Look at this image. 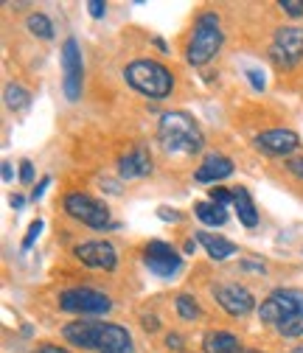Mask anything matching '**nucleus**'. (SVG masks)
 <instances>
[{
	"instance_id": "obj_13",
	"label": "nucleus",
	"mask_w": 303,
	"mask_h": 353,
	"mask_svg": "<svg viewBox=\"0 0 303 353\" xmlns=\"http://www.w3.org/2000/svg\"><path fill=\"white\" fill-rule=\"evenodd\" d=\"M213 294H216V303H219L231 317H244V314H250L253 308H255L253 294H250L244 286H239V283L216 286V289H213Z\"/></svg>"
},
{
	"instance_id": "obj_38",
	"label": "nucleus",
	"mask_w": 303,
	"mask_h": 353,
	"mask_svg": "<svg viewBox=\"0 0 303 353\" xmlns=\"http://www.w3.org/2000/svg\"><path fill=\"white\" fill-rule=\"evenodd\" d=\"M292 353H303V347H295V350H292Z\"/></svg>"
},
{
	"instance_id": "obj_21",
	"label": "nucleus",
	"mask_w": 303,
	"mask_h": 353,
	"mask_svg": "<svg viewBox=\"0 0 303 353\" xmlns=\"http://www.w3.org/2000/svg\"><path fill=\"white\" fill-rule=\"evenodd\" d=\"M26 26H28V31H31L34 37H39V39H51V37H54L51 20H48L46 14H39V12H34V14L26 20Z\"/></svg>"
},
{
	"instance_id": "obj_9",
	"label": "nucleus",
	"mask_w": 303,
	"mask_h": 353,
	"mask_svg": "<svg viewBox=\"0 0 303 353\" xmlns=\"http://www.w3.org/2000/svg\"><path fill=\"white\" fill-rule=\"evenodd\" d=\"M144 263L157 278H171V275H177L183 270L180 252L166 241H149L146 250H144Z\"/></svg>"
},
{
	"instance_id": "obj_24",
	"label": "nucleus",
	"mask_w": 303,
	"mask_h": 353,
	"mask_svg": "<svg viewBox=\"0 0 303 353\" xmlns=\"http://www.w3.org/2000/svg\"><path fill=\"white\" fill-rule=\"evenodd\" d=\"M42 233V219H34V222L28 225V233H26V239H23V250H31V244L37 241V236Z\"/></svg>"
},
{
	"instance_id": "obj_14",
	"label": "nucleus",
	"mask_w": 303,
	"mask_h": 353,
	"mask_svg": "<svg viewBox=\"0 0 303 353\" xmlns=\"http://www.w3.org/2000/svg\"><path fill=\"white\" fill-rule=\"evenodd\" d=\"M118 174L124 180H138V176L152 174V157L144 146H133L126 154H121L118 160Z\"/></svg>"
},
{
	"instance_id": "obj_10",
	"label": "nucleus",
	"mask_w": 303,
	"mask_h": 353,
	"mask_svg": "<svg viewBox=\"0 0 303 353\" xmlns=\"http://www.w3.org/2000/svg\"><path fill=\"white\" fill-rule=\"evenodd\" d=\"M62 73H65V99L68 101H79L81 99V76H84V68H81V51H79V42L73 37L65 39L62 46Z\"/></svg>"
},
{
	"instance_id": "obj_33",
	"label": "nucleus",
	"mask_w": 303,
	"mask_h": 353,
	"mask_svg": "<svg viewBox=\"0 0 303 353\" xmlns=\"http://www.w3.org/2000/svg\"><path fill=\"white\" fill-rule=\"evenodd\" d=\"M166 347H168V350H180V347H183V336H180V334H168V336H166Z\"/></svg>"
},
{
	"instance_id": "obj_34",
	"label": "nucleus",
	"mask_w": 303,
	"mask_h": 353,
	"mask_svg": "<svg viewBox=\"0 0 303 353\" xmlns=\"http://www.w3.org/2000/svg\"><path fill=\"white\" fill-rule=\"evenodd\" d=\"M144 328L146 331H157L160 325H157V317H144Z\"/></svg>"
},
{
	"instance_id": "obj_8",
	"label": "nucleus",
	"mask_w": 303,
	"mask_h": 353,
	"mask_svg": "<svg viewBox=\"0 0 303 353\" xmlns=\"http://www.w3.org/2000/svg\"><path fill=\"white\" fill-rule=\"evenodd\" d=\"M270 57L278 68H295L303 57V28H297V26L278 28L273 46H270Z\"/></svg>"
},
{
	"instance_id": "obj_20",
	"label": "nucleus",
	"mask_w": 303,
	"mask_h": 353,
	"mask_svg": "<svg viewBox=\"0 0 303 353\" xmlns=\"http://www.w3.org/2000/svg\"><path fill=\"white\" fill-rule=\"evenodd\" d=\"M3 99H6V107H9V110H26L28 101H31V93L26 90V87H20V84L12 81V84H6Z\"/></svg>"
},
{
	"instance_id": "obj_17",
	"label": "nucleus",
	"mask_w": 303,
	"mask_h": 353,
	"mask_svg": "<svg viewBox=\"0 0 303 353\" xmlns=\"http://www.w3.org/2000/svg\"><path fill=\"white\" fill-rule=\"evenodd\" d=\"M202 350L205 353H242V345L228 331H208L202 339Z\"/></svg>"
},
{
	"instance_id": "obj_4",
	"label": "nucleus",
	"mask_w": 303,
	"mask_h": 353,
	"mask_svg": "<svg viewBox=\"0 0 303 353\" xmlns=\"http://www.w3.org/2000/svg\"><path fill=\"white\" fill-rule=\"evenodd\" d=\"M124 79L133 90L149 96V99H166L175 87V76H171L168 68H163L160 62L152 59H138V62H129L124 68Z\"/></svg>"
},
{
	"instance_id": "obj_6",
	"label": "nucleus",
	"mask_w": 303,
	"mask_h": 353,
	"mask_svg": "<svg viewBox=\"0 0 303 353\" xmlns=\"http://www.w3.org/2000/svg\"><path fill=\"white\" fill-rule=\"evenodd\" d=\"M65 210L76 219V222L88 225L93 230H104L110 225V210L104 202L93 199L90 194H81V191H73L65 196Z\"/></svg>"
},
{
	"instance_id": "obj_23",
	"label": "nucleus",
	"mask_w": 303,
	"mask_h": 353,
	"mask_svg": "<svg viewBox=\"0 0 303 353\" xmlns=\"http://www.w3.org/2000/svg\"><path fill=\"white\" fill-rule=\"evenodd\" d=\"M208 194H211V202L222 205V208H225L228 202H233V191H228V188H222V185H213Z\"/></svg>"
},
{
	"instance_id": "obj_2",
	"label": "nucleus",
	"mask_w": 303,
	"mask_h": 353,
	"mask_svg": "<svg viewBox=\"0 0 303 353\" xmlns=\"http://www.w3.org/2000/svg\"><path fill=\"white\" fill-rule=\"evenodd\" d=\"M258 317L264 323H273L281 336H303V292L275 289L258 305Z\"/></svg>"
},
{
	"instance_id": "obj_5",
	"label": "nucleus",
	"mask_w": 303,
	"mask_h": 353,
	"mask_svg": "<svg viewBox=\"0 0 303 353\" xmlns=\"http://www.w3.org/2000/svg\"><path fill=\"white\" fill-rule=\"evenodd\" d=\"M222 28H219V17L216 12H202L194 23V31H191V39H188V48H186V59L191 65H208L216 51L222 48Z\"/></svg>"
},
{
	"instance_id": "obj_1",
	"label": "nucleus",
	"mask_w": 303,
	"mask_h": 353,
	"mask_svg": "<svg viewBox=\"0 0 303 353\" xmlns=\"http://www.w3.org/2000/svg\"><path fill=\"white\" fill-rule=\"evenodd\" d=\"M65 339L76 347H88L96 353H133V336L118 323H68L62 328Z\"/></svg>"
},
{
	"instance_id": "obj_31",
	"label": "nucleus",
	"mask_w": 303,
	"mask_h": 353,
	"mask_svg": "<svg viewBox=\"0 0 303 353\" xmlns=\"http://www.w3.org/2000/svg\"><path fill=\"white\" fill-rule=\"evenodd\" d=\"M31 353H70V350H65V347H59V345H51V342H46V345L34 347Z\"/></svg>"
},
{
	"instance_id": "obj_18",
	"label": "nucleus",
	"mask_w": 303,
	"mask_h": 353,
	"mask_svg": "<svg viewBox=\"0 0 303 353\" xmlns=\"http://www.w3.org/2000/svg\"><path fill=\"white\" fill-rule=\"evenodd\" d=\"M233 208H236V216L244 228H255L258 225V210L253 205V196L247 188H233Z\"/></svg>"
},
{
	"instance_id": "obj_36",
	"label": "nucleus",
	"mask_w": 303,
	"mask_h": 353,
	"mask_svg": "<svg viewBox=\"0 0 303 353\" xmlns=\"http://www.w3.org/2000/svg\"><path fill=\"white\" fill-rule=\"evenodd\" d=\"M194 250H197V241H186V252H188V255H191V252H194Z\"/></svg>"
},
{
	"instance_id": "obj_30",
	"label": "nucleus",
	"mask_w": 303,
	"mask_h": 353,
	"mask_svg": "<svg viewBox=\"0 0 303 353\" xmlns=\"http://www.w3.org/2000/svg\"><path fill=\"white\" fill-rule=\"evenodd\" d=\"M51 185V176H42V180H39V185L31 191V199L37 202V199H42V194H46V188Z\"/></svg>"
},
{
	"instance_id": "obj_25",
	"label": "nucleus",
	"mask_w": 303,
	"mask_h": 353,
	"mask_svg": "<svg viewBox=\"0 0 303 353\" xmlns=\"http://www.w3.org/2000/svg\"><path fill=\"white\" fill-rule=\"evenodd\" d=\"M289 17H300L303 14V0H281L278 3Z\"/></svg>"
},
{
	"instance_id": "obj_16",
	"label": "nucleus",
	"mask_w": 303,
	"mask_h": 353,
	"mask_svg": "<svg viewBox=\"0 0 303 353\" xmlns=\"http://www.w3.org/2000/svg\"><path fill=\"white\" fill-rule=\"evenodd\" d=\"M197 236V241L208 250V255L213 258V261H225V258H231V255H236V244L233 241H228V239H222V236H213V233H208V230H199V233H194Z\"/></svg>"
},
{
	"instance_id": "obj_27",
	"label": "nucleus",
	"mask_w": 303,
	"mask_h": 353,
	"mask_svg": "<svg viewBox=\"0 0 303 353\" xmlns=\"http://www.w3.org/2000/svg\"><path fill=\"white\" fill-rule=\"evenodd\" d=\"M286 171H289L292 176H297V180H303V154H300V157H292V160L286 163Z\"/></svg>"
},
{
	"instance_id": "obj_19",
	"label": "nucleus",
	"mask_w": 303,
	"mask_h": 353,
	"mask_svg": "<svg viewBox=\"0 0 303 353\" xmlns=\"http://www.w3.org/2000/svg\"><path fill=\"white\" fill-rule=\"evenodd\" d=\"M194 216L208 228H222L228 222V208L216 205V202H197L194 205Z\"/></svg>"
},
{
	"instance_id": "obj_11",
	"label": "nucleus",
	"mask_w": 303,
	"mask_h": 353,
	"mask_svg": "<svg viewBox=\"0 0 303 353\" xmlns=\"http://www.w3.org/2000/svg\"><path fill=\"white\" fill-rule=\"evenodd\" d=\"M253 146L262 154H270V157H289L292 152H297L300 138H297V132H292V129H270V132L255 135Z\"/></svg>"
},
{
	"instance_id": "obj_26",
	"label": "nucleus",
	"mask_w": 303,
	"mask_h": 353,
	"mask_svg": "<svg viewBox=\"0 0 303 353\" xmlns=\"http://www.w3.org/2000/svg\"><path fill=\"white\" fill-rule=\"evenodd\" d=\"M247 79H250V84L255 87V90H264V73H262V70L247 68Z\"/></svg>"
},
{
	"instance_id": "obj_22",
	"label": "nucleus",
	"mask_w": 303,
	"mask_h": 353,
	"mask_svg": "<svg viewBox=\"0 0 303 353\" xmlns=\"http://www.w3.org/2000/svg\"><path fill=\"white\" fill-rule=\"evenodd\" d=\"M175 305H177V314H180L183 320H197V317L202 314L199 305H197V300H194L191 294H177Z\"/></svg>"
},
{
	"instance_id": "obj_12",
	"label": "nucleus",
	"mask_w": 303,
	"mask_h": 353,
	"mask_svg": "<svg viewBox=\"0 0 303 353\" xmlns=\"http://www.w3.org/2000/svg\"><path fill=\"white\" fill-rule=\"evenodd\" d=\"M73 255L90 270H104V272H113L118 267V252L110 241H84L73 250Z\"/></svg>"
},
{
	"instance_id": "obj_37",
	"label": "nucleus",
	"mask_w": 303,
	"mask_h": 353,
	"mask_svg": "<svg viewBox=\"0 0 303 353\" xmlns=\"http://www.w3.org/2000/svg\"><path fill=\"white\" fill-rule=\"evenodd\" d=\"M12 208H23V196H14L12 199Z\"/></svg>"
},
{
	"instance_id": "obj_28",
	"label": "nucleus",
	"mask_w": 303,
	"mask_h": 353,
	"mask_svg": "<svg viewBox=\"0 0 303 353\" xmlns=\"http://www.w3.org/2000/svg\"><path fill=\"white\" fill-rule=\"evenodd\" d=\"M88 12H90V17H104V12H107V3H104V0H90V3H88Z\"/></svg>"
},
{
	"instance_id": "obj_7",
	"label": "nucleus",
	"mask_w": 303,
	"mask_h": 353,
	"mask_svg": "<svg viewBox=\"0 0 303 353\" xmlns=\"http://www.w3.org/2000/svg\"><path fill=\"white\" fill-rule=\"evenodd\" d=\"M59 308L70 314H107L113 308V300L96 289L88 286H76L59 294Z\"/></svg>"
},
{
	"instance_id": "obj_35",
	"label": "nucleus",
	"mask_w": 303,
	"mask_h": 353,
	"mask_svg": "<svg viewBox=\"0 0 303 353\" xmlns=\"http://www.w3.org/2000/svg\"><path fill=\"white\" fill-rule=\"evenodd\" d=\"M12 180V163H3V183Z\"/></svg>"
},
{
	"instance_id": "obj_15",
	"label": "nucleus",
	"mask_w": 303,
	"mask_h": 353,
	"mask_svg": "<svg viewBox=\"0 0 303 353\" xmlns=\"http://www.w3.org/2000/svg\"><path fill=\"white\" fill-rule=\"evenodd\" d=\"M231 174H233V163L225 154H208L202 160V165L197 168L194 180L197 183H219V180H225V176H231Z\"/></svg>"
},
{
	"instance_id": "obj_39",
	"label": "nucleus",
	"mask_w": 303,
	"mask_h": 353,
	"mask_svg": "<svg viewBox=\"0 0 303 353\" xmlns=\"http://www.w3.org/2000/svg\"><path fill=\"white\" fill-rule=\"evenodd\" d=\"M242 353H258V350H242Z\"/></svg>"
},
{
	"instance_id": "obj_32",
	"label": "nucleus",
	"mask_w": 303,
	"mask_h": 353,
	"mask_svg": "<svg viewBox=\"0 0 303 353\" xmlns=\"http://www.w3.org/2000/svg\"><path fill=\"white\" fill-rule=\"evenodd\" d=\"M157 216L163 219V222H180V219H183L177 210H168V208H160V210H157Z\"/></svg>"
},
{
	"instance_id": "obj_3",
	"label": "nucleus",
	"mask_w": 303,
	"mask_h": 353,
	"mask_svg": "<svg viewBox=\"0 0 303 353\" xmlns=\"http://www.w3.org/2000/svg\"><path fill=\"white\" fill-rule=\"evenodd\" d=\"M157 141L168 154H197L205 146L202 129L188 112H163L157 123Z\"/></svg>"
},
{
	"instance_id": "obj_29",
	"label": "nucleus",
	"mask_w": 303,
	"mask_h": 353,
	"mask_svg": "<svg viewBox=\"0 0 303 353\" xmlns=\"http://www.w3.org/2000/svg\"><path fill=\"white\" fill-rule=\"evenodd\" d=\"M31 180H34V165H31V160H23V163H20V183L28 185Z\"/></svg>"
}]
</instances>
